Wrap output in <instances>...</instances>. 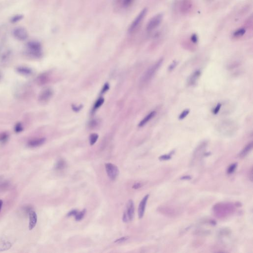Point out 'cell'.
Returning <instances> with one entry per match:
<instances>
[{"label": "cell", "mask_w": 253, "mask_h": 253, "mask_svg": "<svg viewBox=\"0 0 253 253\" xmlns=\"http://www.w3.org/2000/svg\"><path fill=\"white\" fill-rule=\"evenodd\" d=\"M109 87L108 84H106L105 85V86H104L103 89H102V93H104L105 92H106L109 89Z\"/></svg>", "instance_id": "obj_33"}, {"label": "cell", "mask_w": 253, "mask_h": 253, "mask_svg": "<svg viewBox=\"0 0 253 253\" xmlns=\"http://www.w3.org/2000/svg\"><path fill=\"white\" fill-rule=\"evenodd\" d=\"M2 205H3V201L2 200H0V211H1V209Z\"/></svg>", "instance_id": "obj_38"}, {"label": "cell", "mask_w": 253, "mask_h": 253, "mask_svg": "<svg viewBox=\"0 0 253 253\" xmlns=\"http://www.w3.org/2000/svg\"><path fill=\"white\" fill-rule=\"evenodd\" d=\"M77 211L74 210L70 211V212L68 214V215H67V216H75V215L77 214Z\"/></svg>", "instance_id": "obj_32"}, {"label": "cell", "mask_w": 253, "mask_h": 253, "mask_svg": "<svg viewBox=\"0 0 253 253\" xmlns=\"http://www.w3.org/2000/svg\"><path fill=\"white\" fill-rule=\"evenodd\" d=\"M163 14L160 13L154 16L149 21L146 25V30L148 32H151L155 30L161 24L163 20Z\"/></svg>", "instance_id": "obj_3"}, {"label": "cell", "mask_w": 253, "mask_h": 253, "mask_svg": "<svg viewBox=\"0 0 253 253\" xmlns=\"http://www.w3.org/2000/svg\"><path fill=\"white\" fill-rule=\"evenodd\" d=\"M23 18H24V16L22 15L17 14V15H16V16H14L13 17L10 21H11L12 23H16V22H18L19 21L21 20Z\"/></svg>", "instance_id": "obj_20"}, {"label": "cell", "mask_w": 253, "mask_h": 253, "mask_svg": "<svg viewBox=\"0 0 253 253\" xmlns=\"http://www.w3.org/2000/svg\"><path fill=\"white\" fill-rule=\"evenodd\" d=\"M190 178H191L190 177H189V176H185V177H182L181 179H182V180H189V179H190Z\"/></svg>", "instance_id": "obj_37"}, {"label": "cell", "mask_w": 253, "mask_h": 253, "mask_svg": "<svg viewBox=\"0 0 253 253\" xmlns=\"http://www.w3.org/2000/svg\"><path fill=\"white\" fill-rule=\"evenodd\" d=\"M253 142H251L248 143V145L245 146L244 148L242 149L240 153H239V157L240 158H244L248 155L249 153H250L252 148H253Z\"/></svg>", "instance_id": "obj_14"}, {"label": "cell", "mask_w": 253, "mask_h": 253, "mask_svg": "<svg viewBox=\"0 0 253 253\" xmlns=\"http://www.w3.org/2000/svg\"><path fill=\"white\" fill-rule=\"evenodd\" d=\"M29 229L30 230H32L35 227L37 222V215L35 211H30L29 212Z\"/></svg>", "instance_id": "obj_10"}, {"label": "cell", "mask_w": 253, "mask_h": 253, "mask_svg": "<svg viewBox=\"0 0 253 253\" xmlns=\"http://www.w3.org/2000/svg\"><path fill=\"white\" fill-rule=\"evenodd\" d=\"M14 129L16 133H19L22 132L23 130H24V128L22 127V125L20 123H19L16 124V126L14 127Z\"/></svg>", "instance_id": "obj_24"}, {"label": "cell", "mask_w": 253, "mask_h": 253, "mask_svg": "<svg viewBox=\"0 0 253 253\" xmlns=\"http://www.w3.org/2000/svg\"><path fill=\"white\" fill-rule=\"evenodd\" d=\"M206 1L209 2H211L213 1L214 0H206Z\"/></svg>", "instance_id": "obj_39"}, {"label": "cell", "mask_w": 253, "mask_h": 253, "mask_svg": "<svg viewBox=\"0 0 253 253\" xmlns=\"http://www.w3.org/2000/svg\"><path fill=\"white\" fill-rule=\"evenodd\" d=\"M104 101H105V100H104L103 98H99V99L97 101V102H96L95 105H94V110H96V109H97L99 107H101V106L102 105L103 102H104Z\"/></svg>", "instance_id": "obj_22"}, {"label": "cell", "mask_w": 253, "mask_h": 253, "mask_svg": "<svg viewBox=\"0 0 253 253\" xmlns=\"http://www.w3.org/2000/svg\"><path fill=\"white\" fill-rule=\"evenodd\" d=\"M86 214V210H84L81 212H78L77 214L75 215V219L77 221H81V220L83 219L84 216Z\"/></svg>", "instance_id": "obj_18"}, {"label": "cell", "mask_w": 253, "mask_h": 253, "mask_svg": "<svg viewBox=\"0 0 253 253\" xmlns=\"http://www.w3.org/2000/svg\"><path fill=\"white\" fill-rule=\"evenodd\" d=\"M156 114V112L155 111H152L151 112L149 113L148 115H146V116L141 121V122L138 124V126L140 127H142L145 125L148 122H149L150 120H151L155 116Z\"/></svg>", "instance_id": "obj_13"}, {"label": "cell", "mask_w": 253, "mask_h": 253, "mask_svg": "<svg viewBox=\"0 0 253 253\" xmlns=\"http://www.w3.org/2000/svg\"><path fill=\"white\" fill-rule=\"evenodd\" d=\"M13 35L16 39L20 41H24L28 37L27 30L23 27H17L13 30Z\"/></svg>", "instance_id": "obj_7"}, {"label": "cell", "mask_w": 253, "mask_h": 253, "mask_svg": "<svg viewBox=\"0 0 253 253\" xmlns=\"http://www.w3.org/2000/svg\"><path fill=\"white\" fill-rule=\"evenodd\" d=\"M27 48L28 53L32 57L39 58L42 56V48L41 45L38 42H29L27 43Z\"/></svg>", "instance_id": "obj_2"}, {"label": "cell", "mask_w": 253, "mask_h": 253, "mask_svg": "<svg viewBox=\"0 0 253 253\" xmlns=\"http://www.w3.org/2000/svg\"><path fill=\"white\" fill-rule=\"evenodd\" d=\"M106 173L109 178L112 180H115L119 175V170L116 166L111 163L105 164Z\"/></svg>", "instance_id": "obj_6"}, {"label": "cell", "mask_w": 253, "mask_h": 253, "mask_svg": "<svg viewBox=\"0 0 253 253\" xmlns=\"http://www.w3.org/2000/svg\"><path fill=\"white\" fill-rule=\"evenodd\" d=\"M53 94V92L50 89L44 90L39 94L38 100L41 103H44L50 100Z\"/></svg>", "instance_id": "obj_8"}, {"label": "cell", "mask_w": 253, "mask_h": 253, "mask_svg": "<svg viewBox=\"0 0 253 253\" xmlns=\"http://www.w3.org/2000/svg\"><path fill=\"white\" fill-rule=\"evenodd\" d=\"M127 239H128V238L126 237H122L121 238L118 239L116 242H122L125 241Z\"/></svg>", "instance_id": "obj_34"}, {"label": "cell", "mask_w": 253, "mask_h": 253, "mask_svg": "<svg viewBox=\"0 0 253 253\" xmlns=\"http://www.w3.org/2000/svg\"><path fill=\"white\" fill-rule=\"evenodd\" d=\"M9 136L6 133H3L0 136V141L3 143L6 142L8 140Z\"/></svg>", "instance_id": "obj_27"}, {"label": "cell", "mask_w": 253, "mask_h": 253, "mask_svg": "<svg viewBox=\"0 0 253 253\" xmlns=\"http://www.w3.org/2000/svg\"><path fill=\"white\" fill-rule=\"evenodd\" d=\"M147 13V9L146 8L143 9L140 12V13L136 17V18L133 21V22H132V24L130 26L129 28L128 29V32L129 33H132L137 29V28H138V27L139 26L140 24L141 23L142 21L146 16Z\"/></svg>", "instance_id": "obj_4"}, {"label": "cell", "mask_w": 253, "mask_h": 253, "mask_svg": "<svg viewBox=\"0 0 253 253\" xmlns=\"http://www.w3.org/2000/svg\"><path fill=\"white\" fill-rule=\"evenodd\" d=\"M141 183H136V185H134L133 188L134 189H138V188H140V187H141Z\"/></svg>", "instance_id": "obj_35"}, {"label": "cell", "mask_w": 253, "mask_h": 253, "mask_svg": "<svg viewBox=\"0 0 253 253\" xmlns=\"http://www.w3.org/2000/svg\"><path fill=\"white\" fill-rule=\"evenodd\" d=\"M45 141V138H37L29 141L28 143V145L31 147H38L44 144Z\"/></svg>", "instance_id": "obj_12"}, {"label": "cell", "mask_w": 253, "mask_h": 253, "mask_svg": "<svg viewBox=\"0 0 253 253\" xmlns=\"http://www.w3.org/2000/svg\"><path fill=\"white\" fill-rule=\"evenodd\" d=\"M37 81L39 84H44L47 81V77L45 75H42L38 78Z\"/></svg>", "instance_id": "obj_23"}, {"label": "cell", "mask_w": 253, "mask_h": 253, "mask_svg": "<svg viewBox=\"0 0 253 253\" xmlns=\"http://www.w3.org/2000/svg\"><path fill=\"white\" fill-rule=\"evenodd\" d=\"M16 70L19 73L22 75L28 76L31 75L32 71L31 69L26 67H19L16 69Z\"/></svg>", "instance_id": "obj_16"}, {"label": "cell", "mask_w": 253, "mask_h": 253, "mask_svg": "<svg viewBox=\"0 0 253 253\" xmlns=\"http://www.w3.org/2000/svg\"><path fill=\"white\" fill-rule=\"evenodd\" d=\"M191 41L193 42V43H194V44H196L198 43V36L196 34H193L192 35L191 37Z\"/></svg>", "instance_id": "obj_30"}, {"label": "cell", "mask_w": 253, "mask_h": 253, "mask_svg": "<svg viewBox=\"0 0 253 253\" xmlns=\"http://www.w3.org/2000/svg\"><path fill=\"white\" fill-rule=\"evenodd\" d=\"M189 113V110L188 109L183 110L182 112L181 113L180 116H179V117H178L179 118V119L180 120H183V119H185V118L186 117L187 115H188Z\"/></svg>", "instance_id": "obj_25"}, {"label": "cell", "mask_w": 253, "mask_h": 253, "mask_svg": "<svg viewBox=\"0 0 253 253\" xmlns=\"http://www.w3.org/2000/svg\"><path fill=\"white\" fill-rule=\"evenodd\" d=\"M148 194L145 195L140 202L138 209V217L140 218H142V217L144 216L145 210L146 208V204H147V200L148 199Z\"/></svg>", "instance_id": "obj_9"}, {"label": "cell", "mask_w": 253, "mask_h": 253, "mask_svg": "<svg viewBox=\"0 0 253 253\" xmlns=\"http://www.w3.org/2000/svg\"><path fill=\"white\" fill-rule=\"evenodd\" d=\"M200 71L199 70H197L190 75L188 80V83L189 85H193V84H195L197 80L200 76Z\"/></svg>", "instance_id": "obj_15"}, {"label": "cell", "mask_w": 253, "mask_h": 253, "mask_svg": "<svg viewBox=\"0 0 253 253\" xmlns=\"http://www.w3.org/2000/svg\"><path fill=\"white\" fill-rule=\"evenodd\" d=\"M163 62V58H160V60L155 62L154 64L151 65L145 73L141 79V84L145 85L148 83L151 79H152L156 73L159 70L160 67L161 66Z\"/></svg>", "instance_id": "obj_1"}, {"label": "cell", "mask_w": 253, "mask_h": 253, "mask_svg": "<svg viewBox=\"0 0 253 253\" xmlns=\"http://www.w3.org/2000/svg\"><path fill=\"white\" fill-rule=\"evenodd\" d=\"M134 0H116L117 7L121 9H126L132 6Z\"/></svg>", "instance_id": "obj_11"}, {"label": "cell", "mask_w": 253, "mask_h": 253, "mask_svg": "<svg viewBox=\"0 0 253 253\" xmlns=\"http://www.w3.org/2000/svg\"><path fill=\"white\" fill-rule=\"evenodd\" d=\"M134 204L132 200H129L127 204L126 208L123 214V220L124 222L132 221L134 214Z\"/></svg>", "instance_id": "obj_5"}, {"label": "cell", "mask_w": 253, "mask_h": 253, "mask_svg": "<svg viewBox=\"0 0 253 253\" xmlns=\"http://www.w3.org/2000/svg\"><path fill=\"white\" fill-rule=\"evenodd\" d=\"M172 155V152L170 153V154H165V155H162L161 156L159 157V159L161 161H165V160H169L171 158V155Z\"/></svg>", "instance_id": "obj_28"}, {"label": "cell", "mask_w": 253, "mask_h": 253, "mask_svg": "<svg viewBox=\"0 0 253 253\" xmlns=\"http://www.w3.org/2000/svg\"><path fill=\"white\" fill-rule=\"evenodd\" d=\"M237 166V163H234V164H231V165L229 167L228 169H227V174H231L233 173L236 169Z\"/></svg>", "instance_id": "obj_21"}, {"label": "cell", "mask_w": 253, "mask_h": 253, "mask_svg": "<svg viewBox=\"0 0 253 253\" xmlns=\"http://www.w3.org/2000/svg\"><path fill=\"white\" fill-rule=\"evenodd\" d=\"M98 134H91L90 137V142L91 145H94V143L97 142V140L98 139Z\"/></svg>", "instance_id": "obj_19"}, {"label": "cell", "mask_w": 253, "mask_h": 253, "mask_svg": "<svg viewBox=\"0 0 253 253\" xmlns=\"http://www.w3.org/2000/svg\"><path fill=\"white\" fill-rule=\"evenodd\" d=\"M250 173V176H249L250 178L251 182H252L253 181V168L252 167L251 168V170Z\"/></svg>", "instance_id": "obj_36"}, {"label": "cell", "mask_w": 253, "mask_h": 253, "mask_svg": "<svg viewBox=\"0 0 253 253\" xmlns=\"http://www.w3.org/2000/svg\"><path fill=\"white\" fill-rule=\"evenodd\" d=\"M221 107H222V104L220 103H218L217 105V106L215 108L214 110L213 111V113L214 114H217L218 113V112L220 111V109H221Z\"/></svg>", "instance_id": "obj_31"}, {"label": "cell", "mask_w": 253, "mask_h": 253, "mask_svg": "<svg viewBox=\"0 0 253 253\" xmlns=\"http://www.w3.org/2000/svg\"><path fill=\"white\" fill-rule=\"evenodd\" d=\"M178 64V62L176 61H174L173 62H172L168 68V70L169 71H172L173 70Z\"/></svg>", "instance_id": "obj_29"}, {"label": "cell", "mask_w": 253, "mask_h": 253, "mask_svg": "<svg viewBox=\"0 0 253 253\" xmlns=\"http://www.w3.org/2000/svg\"><path fill=\"white\" fill-rule=\"evenodd\" d=\"M65 167V162L63 160H60L57 163L56 166V168L57 169H62Z\"/></svg>", "instance_id": "obj_26"}, {"label": "cell", "mask_w": 253, "mask_h": 253, "mask_svg": "<svg viewBox=\"0 0 253 253\" xmlns=\"http://www.w3.org/2000/svg\"><path fill=\"white\" fill-rule=\"evenodd\" d=\"M245 33V29L244 28H240L234 31V32L233 34V36L235 38L241 37L243 36Z\"/></svg>", "instance_id": "obj_17"}]
</instances>
